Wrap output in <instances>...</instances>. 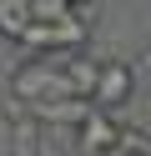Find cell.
Segmentation results:
<instances>
[{
  "label": "cell",
  "instance_id": "5b68a950",
  "mask_svg": "<svg viewBox=\"0 0 151 156\" xmlns=\"http://www.w3.org/2000/svg\"><path fill=\"white\" fill-rule=\"evenodd\" d=\"M30 30V0H0V35L20 41Z\"/></svg>",
  "mask_w": 151,
  "mask_h": 156
},
{
  "label": "cell",
  "instance_id": "8992f818",
  "mask_svg": "<svg viewBox=\"0 0 151 156\" xmlns=\"http://www.w3.org/2000/svg\"><path fill=\"white\" fill-rule=\"evenodd\" d=\"M76 15L70 0H30V25H60Z\"/></svg>",
  "mask_w": 151,
  "mask_h": 156
},
{
  "label": "cell",
  "instance_id": "52a82bcc",
  "mask_svg": "<svg viewBox=\"0 0 151 156\" xmlns=\"http://www.w3.org/2000/svg\"><path fill=\"white\" fill-rule=\"evenodd\" d=\"M70 5H86V0H70Z\"/></svg>",
  "mask_w": 151,
  "mask_h": 156
},
{
  "label": "cell",
  "instance_id": "3957f363",
  "mask_svg": "<svg viewBox=\"0 0 151 156\" xmlns=\"http://www.w3.org/2000/svg\"><path fill=\"white\" fill-rule=\"evenodd\" d=\"M116 146H121V126H116V116L91 106V111L76 121V151H81V156H111Z\"/></svg>",
  "mask_w": 151,
  "mask_h": 156
},
{
  "label": "cell",
  "instance_id": "6da1fadb",
  "mask_svg": "<svg viewBox=\"0 0 151 156\" xmlns=\"http://www.w3.org/2000/svg\"><path fill=\"white\" fill-rule=\"evenodd\" d=\"M10 86H15V101H25V106H45V101H76V96L66 91V76H60V55H40V61L20 66V71L10 76Z\"/></svg>",
  "mask_w": 151,
  "mask_h": 156
},
{
  "label": "cell",
  "instance_id": "7a4b0ae2",
  "mask_svg": "<svg viewBox=\"0 0 151 156\" xmlns=\"http://www.w3.org/2000/svg\"><path fill=\"white\" fill-rule=\"evenodd\" d=\"M131 96H136V71H131V61H101L96 91H91V106L116 116L121 106H131Z\"/></svg>",
  "mask_w": 151,
  "mask_h": 156
},
{
  "label": "cell",
  "instance_id": "277c9868",
  "mask_svg": "<svg viewBox=\"0 0 151 156\" xmlns=\"http://www.w3.org/2000/svg\"><path fill=\"white\" fill-rule=\"evenodd\" d=\"M96 71L101 61H91V55H60V76H66V91L76 96V101H91V91H96Z\"/></svg>",
  "mask_w": 151,
  "mask_h": 156
}]
</instances>
